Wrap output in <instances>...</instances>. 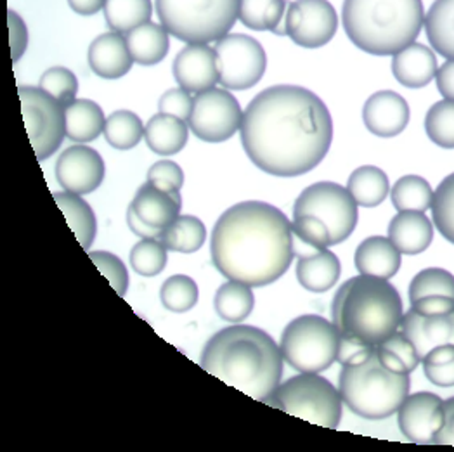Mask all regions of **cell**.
<instances>
[{
	"label": "cell",
	"instance_id": "56",
	"mask_svg": "<svg viewBox=\"0 0 454 452\" xmlns=\"http://www.w3.org/2000/svg\"><path fill=\"white\" fill-rule=\"evenodd\" d=\"M70 7L80 16H92L105 9L106 0H68Z\"/></svg>",
	"mask_w": 454,
	"mask_h": 452
},
{
	"label": "cell",
	"instance_id": "34",
	"mask_svg": "<svg viewBox=\"0 0 454 452\" xmlns=\"http://www.w3.org/2000/svg\"><path fill=\"white\" fill-rule=\"evenodd\" d=\"M152 0H106L105 18L112 32L129 34L152 21Z\"/></svg>",
	"mask_w": 454,
	"mask_h": 452
},
{
	"label": "cell",
	"instance_id": "54",
	"mask_svg": "<svg viewBox=\"0 0 454 452\" xmlns=\"http://www.w3.org/2000/svg\"><path fill=\"white\" fill-rule=\"evenodd\" d=\"M437 89L442 97L454 101V59H448L435 74Z\"/></svg>",
	"mask_w": 454,
	"mask_h": 452
},
{
	"label": "cell",
	"instance_id": "53",
	"mask_svg": "<svg viewBox=\"0 0 454 452\" xmlns=\"http://www.w3.org/2000/svg\"><path fill=\"white\" fill-rule=\"evenodd\" d=\"M442 411H444V425L435 433L434 444L454 446V397L442 401Z\"/></svg>",
	"mask_w": 454,
	"mask_h": 452
},
{
	"label": "cell",
	"instance_id": "20",
	"mask_svg": "<svg viewBox=\"0 0 454 452\" xmlns=\"http://www.w3.org/2000/svg\"><path fill=\"white\" fill-rule=\"evenodd\" d=\"M130 208L146 224L165 230L181 217L183 199L179 191H165L146 183L137 189Z\"/></svg>",
	"mask_w": 454,
	"mask_h": 452
},
{
	"label": "cell",
	"instance_id": "39",
	"mask_svg": "<svg viewBox=\"0 0 454 452\" xmlns=\"http://www.w3.org/2000/svg\"><path fill=\"white\" fill-rule=\"evenodd\" d=\"M425 132L434 144L454 150V101H439L427 112Z\"/></svg>",
	"mask_w": 454,
	"mask_h": 452
},
{
	"label": "cell",
	"instance_id": "15",
	"mask_svg": "<svg viewBox=\"0 0 454 452\" xmlns=\"http://www.w3.org/2000/svg\"><path fill=\"white\" fill-rule=\"evenodd\" d=\"M105 160L101 154L85 144L70 146L56 161V181L65 191L89 194L105 181Z\"/></svg>",
	"mask_w": 454,
	"mask_h": 452
},
{
	"label": "cell",
	"instance_id": "50",
	"mask_svg": "<svg viewBox=\"0 0 454 452\" xmlns=\"http://www.w3.org/2000/svg\"><path fill=\"white\" fill-rule=\"evenodd\" d=\"M192 105H194V97L191 96V92L183 87H177V89L167 90L160 97L158 110H160V113L172 114V116H177V118L188 121L191 112H192Z\"/></svg>",
	"mask_w": 454,
	"mask_h": 452
},
{
	"label": "cell",
	"instance_id": "19",
	"mask_svg": "<svg viewBox=\"0 0 454 452\" xmlns=\"http://www.w3.org/2000/svg\"><path fill=\"white\" fill-rule=\"evenodd\" d=\"M399 330L413 341L423 359L439 345H454V312L444 316H423L410 308L403 316Z\"/></svg>",
	"mask_w": 454,
	"mask_h": 452
},
{
	"label": "cell",
	"instance_id": "51",
	"mask_svg": "<svg viewBox=\"0 0 454 452\" xmlns=\"http://www.w3.org/2000/svg\"><path fill=\"white\" fill-rule=\"evenodd\" d=\"M7 23H9V35H11V56H12V61L18 63L25 56L28 47V28L23 18L11 9L7 12Z\"/></svg>",
	"mask_w": 454,
	"mask_h": 452
},
{
	"label": "cell",
	"instance_id": "6",
	"mask_svg": "<svg viewBox=\"0 0 454 452\" xmlns=\"http://www.w3.org/2000/svg\"><path fill=\"white\" fill-rule=\"evenodd\" d=\"M410 373H395L380 361L377 348L361 364L341 366L339 392L354 415L385 419L399 411L410 395Z\"/></svg>",
	"mask_w": 454,
	"mask_h": 452
},
{
	"label": "cell",
	"instance_id": "35",
	"mask_svg": "<svg viewBox=\"0 0 454 452\" xmlns=\"http://www.w3.org/2000/svg\"><path fill=\"white\" fill-rule=\"evenodd\" d=\"M380 361L395 373H413L421 362L417 347L401 330L394 331L377 345Z\"/></svg>",
	"mask_w": 454,
	"mask_h": 452
},
{
	"label": "cell",
	"instance_id": "7",
	"mask_svg": "<svg viewBox=\"0 0 454 452\" xmlns=\"http://www.w3.org/2000/svg\"><path fill=\"white\" fill-rule=\"evenodd\" d=\"M160 25L186 43L226 37L238 21L239 0H154Z\"/></svg>",
	"mask_w": 454,
	"mask_h": 452
},
{
	"label": "cell",
	"instance_id": "12",
	"mask_svg": "<svg viewBox=\"0 0 454 452\" xmlns=\"http://www.w3.org/2000/svg\"><path fill=\"white\" fill-rule=\"evenodd\" d=\"M221 83L231 90L255 87L265 74L267 56L261 42L243 34H227L215 42Z\"/></svg>",
	"mask_w": 454,
	"mask_h": 452
},
{
	"label": "cell",
	"instance_id": "13",
	"mask_svg": "<svg viewBox=\"0 0 454 452\" xmlns=\"http://www.w3.org/2000/svg\"><path fill=\"white\" fill-rule=\"evenodd\" d=\"M243 121L238 99L226 89H210L194 96V105L188 125L190 130L205 143L229 141Z\"/></svg>",
	"mask_w": 454,
	"mask_h": 452
},
{
	"label": "cell",
	"instance_id": "52",
	"mask_svg": "<svg viewBox=\"0 0 454 452\" xmlns=\"http://www.w3.org/2000/svg\"><path fill=\"white\" fill-rule=\"evenodd\" d=\"M411 308L423 316H444L454 312V299L444 295H428L413 301Z\"/></svg>",
	"mask_w": 454,
	"mask_h": 452
},
{
	"label": "cell",
	"instance_id": "27",
	"mask_svg": "<svg viewBox=\"0 0 454 452\" xmlns=\"http://www.w3.org/2000/svg\"><path fill=\"white\" fill-rule=\"evenodd\" d=\"M168 35L170 34L161 25L148 21L125 34V38L134 61L141 66H153L163 61L168 54Z\"/></svg>",
	"mask_w": 454,
	"mask_h": 452
},
{
	"label": "cell",
	"instance_id": "29",
	"mask_svg": "<svg viewBox=\"0 0 454 452\" xmlns=\"http://www.w3.org/2000/svg\"><path fill=\"white\" fill-rule=\"evenodd\" d=\"M423 27L434 51L454 59V0H435L425 14Z\"/></svg>",
	"mask_w": 454,
	"mask_h": 452
},
{
	"label": "cell",
	"instance_id": "41",
	"mask_svg": "<svg viewBox=\"0 0 454 452\" xmlns=\"http://www.w3.org/2000/svg\"><path fill=\"white\" fill-rule=\"evenodd\" d=\"M432 222L450 243L454 245V172L434 191L432 198Z\"/></svg>",
	"mask_w": 454,
	"mask_h": 452
},
{
	"label": "cell",
	"instance_id": "31",
	"mask_svg": "<svg viewBox=\"0 0 454 452\" xmlns=\"http://www.w3.org/2000/svg\"><path fill=\"white\" fill-rule=\"evenodd\" d=\"M347 189L359 207L375 208L390 194V184L387 174L375 167L364 165L356 168L347 183Z\"/></svg>",
	"mask_w": 454,
	"mask_h": 452
},
{
	"label": "cell",
	"instance_id": "37",
	"mask_svg": "<svg viewBox=\"0 0 454 452\" xmlns=\"http://www.w3.org/2000/svg\"><path fill=\"white\" fill-rule=\"evenodd\" d=\"M103 134L114 150L129 151L145 139V125L137 114L129 110H118L106 118Z\"/></svg>",
	"mask_w": 454,
	"mask_h": 452
},
{
	"label": "cell",
	"instance_id": "8",
	"mask_svg": "<svg viewBox=\"0 0 454 452\" xmlns=\"http://www.w3.org/2000/svg\"><path fill=\"white\" fill-rule=\"evenodd\" d=\"M265 404L330 430L339 428L343 408L339 388L319 373H301L279 383Z\"/></svg>",
	"mask_w": 454,
	"mask_h": 452
},
{
	"label": "cell",
	"instance_id": "16",
	"mask_svg": "<svg viewBox=\"0 0 454 452\" xmlns=\"http://www.w3.org/2000/svg\"><path fill=\"white\" fill-rule=\"evenodd\" d=\"M397 413L403 435L415 444H434L435 433L444 425L442 399L432 392L408 395Z\"/></svg>",
	"mask_w": 454,
	"mask_h": 452
},
{
	"label": "cell",
	"instance_id": "42",
	"mask_svg": "<svg viewBox=\"0 0 454 452\" xmlns=\"http://www.w3.org/2000/svg\"><path fill=\"white\" fill-rule=\"evenodd\" d=\"M160 300L170 312H188L198 301V286L190 276L176 274L163 283Z\"/></svg>",
	"mask_w": 454,
	"mask_h": 452
},
{
	"label": "cell",
	"instance_id": "47",
	"mask_svg": "<svg viewBox=\"0 0 454 452\" xmlns=\"http://www.w3.org/2000/svg\"><path fill=\"white\" fill-rule=\"evenodd\" d=\"M292 230L295 236H299L303 241L321 250H326L332 246V236L328 227L316 217H310V215L295 217L292 222Z\"/></svg>",
	"mask_w": 454,
	"mask_h": 452
},
{
	"label": "cell",
	"instance_id": "55",
	"mask_svg": "<svg viewBox=\"0 0 454 452\" xmlns=\"http://www.w3.org/2000/svg\"><path fill=\"white\" fill-rule=\"evenodd\" d=\"M127 224L130 227V230L136 234V236H139V238H143V239H160L161 238V234H163V230H158V229H154V227L150 226V224H146L145 221H141L139 217H137V214L129 207V210H127Z\"/></svg>",
	"mask_w": 454,
	"mask_h": 452
},
{
	"label": "cell",
	"instance_id": "43",
	"mask_svg": "<svg viewBox=\"0 0 454 452\" xmlns=\"http://www.w3.org/2000/svg\"><path fill=\"white\" fill-rule=\"evenodd\" d=\"M168 248L161 239H141L130 252V265L143 277H154L167 267Z\"/></svg>",
	"mask_w": 454,
	"mask_h": 452
},
{
	"label": "cell",
	"instance_id": "10",
	"mask_svg": "<svg viewBox=\"0 0 454 452\" xmlns=\"http://www.w3.org/2000/svg\"><path fill=\"white\" fill-rule=\"evenodd\" d=\"M357 201L352 198L348 189L337 183H316L303 189L294 205V219L310 215L326 224L332 246L352 236L359 222Z\"/></svg>",
	"mask_w": 454,
	"mask_h": 452
},
{
	"label": "cell",
	"instance_id": "23",
	"mask_svg": "<svg viewBox=\"0 0 454 452\" xmlns=\"http://www.w3.org/2000/svg\"><path fill=\"white\" fill-rule=\"evenodd\" d=\"M401 252L395 248V245L385 238V236H372L366 238L356 250L354 264L359 274L363 276H373L380 279H390L394 277L401 264Z\"/></svg>",
	"mask_w": 454,
	"mask_h": 452
},
{
	"label": "cell",
	"instance_id": "2",
	"mask_svg": "<svg viewBox=\"0 0 454 452\" xmlns=\"http://www.w3.org/2000/svg\"><path fill=\"white\" fill-rule=\"evenodd\" d=\"M212 261L229 281L267 286L286 274L294 261L288 217L264 201L238 203L214 226Z\"/></svg>",
	"mask_w": 454,
	"mask_h": 452
},
{
	"label": "cell",
	"instance_id": "46",
	"mask_svg": "<svg viewBox=\"0 0 454 452\" xmlns=\"http://www.w3.org/2000/svg\"><path fill=\"white\" fill-rule=\"evenodd\" d=\"M90 261L99 269V272L108 279L118 295H125L129 288V272L125 264L110 252H89Z\"/></svg>",
	"mask_w": 454,
	"mask_h": 452
},
{
	"label": "cell",
	"instance_id": "21",
	"mask_svg": "<svg viewBox=\"0 0 454 452\" xmlns=\"http://www.w3.org/2000/svg\"><path fill=\"white\" fill-rule=\"evenodd\" d=\"M89 66L101 78L116 80L127 75L136 63L123 34L110 32L96 38L89 47Z\"/></svg>",
	"mask_w": 454,
	"mask_h": 452
},
{
	"label": "cell",
	"instance_id": "11",
	"mask_svg": "<svg viewBox=\"0 0 454 452\" xmlns=\"http://www.w3.org/2000/svg\"><path fill=\"white\" fill-rule=\"evenodd\" d=\"M23 118L38 161L51 158L67 137V106L40 87H18Z\"/></svg>",
	"mask_w": 454,
	"mask_h": 452
},
{
	"label": "cell",
	"instance_id": "45",
	"mask_svg": "<svg viewBox=\"0 0 454 452\" xmlns=\"http://www.w3.org/2000/svg\"><path fill=\"white\" fill-rule=\"evenodd\" d=\"M38 87L45 90L49 96H52L54 99H58L63 106H68L76 99L78 78L68 68L54 66L40 76Z\"/></svg>",
	"mask_w": 454,
	"mask_h": 452
},
{
	"label": "cell",
	"instance_id": "24",
	"mask_svg": "<svg viewBox=\"0 0 454 452\" xmlns=\"http://www.w3.org/2000/svg\"><path fill=\"white\" fill-rule=\"evenodd\" d=\"M388 239L404 255L423 253L434 239V224L425 212H399L388 224Z\"/></svg>",
	"mask_w": 454,
	"mask_h": 452
},
{
	"label": "cell",
	"instance_id": "44",
	"mask_svg": "<svg viewBox=\"0 0 454 452\" xmlns=\"http://www.w3.org/2000/svg\"><path fill=\"white\" fill-rule=\"evenodd\" d=\"M423 373L437 386H454V345H439L423 359Z\"/></svg>",
	"mask_w": 454,
	"mask_h": 452
},
{
	"label": "cell",
	"instance_id": "22",
	"mask_svg": "<svg viewBox=\"0 0 454 452\" xmlns=\"http://www.w3.org/2000/svg\"><path fill=\"white\" fill-rule=\"evenodd\" d=\"M437 58L432 49L413 42L406 49L394 54L392 74L408 89H421L428 85L437 74Z\"/></svg>",
	"mask_w": 454,
	"mask_h": 452
},
{
	"label": "cell",
	"instance_id": "49",
	"mask_svg": "<svg viewBox=\"0 0 454 452\" xmlns=\"http://www.w3.org/2000/svg\"><path fill=\"white\" fill-rule=\"evenodd\" d=\"M377 345L366 341V339H357L354 335H341L340 345H339V354L337 361L341 366H354L364 362L373 352Z\"/></svg>",
	"mask_w": 454,
	"mask_h": 452
},
{
	"label": "cell",
	"instance_id": "4",
	"mask_svg": "<svg viewBox=\"0 0 454 452\" xmlns=\"http://www.w3.org/2000/svg\"><path fill=\"white\" fill-rule=\"evenodd\" d=\"M425 21L421 0H343L348 40L372 56H394L417 40Z\"/></svg>",
	"mask_w": 454,
	"mask_h": 452
},
{
	"label": "cell",
	"instance_id": "17",
	"mask_svg": "<svg viewBox=\"0 0 454 452\" xmlns=\"http://www.w3.org/2000/svg\"><path fill=\"white\" fill-rule=\"evenodd\" d=\"M174 78L179 87L200 94L221 83L217 52L208 43H188L174 59Z\"/></svg>",
	"mask_w": 454,
	"mask_h": 452
},
{
	"label": "cell",
	"instance_id": "28",
	"mask_svg": "<svg viewBox=\"0 0 454 452\" xmlns=\"http://www.w3.org/2000/svg\"><path fill=\"white\" fill-rule=\"evenodd\" d=\"M106 125L101 106L90 99H75L67 106V137L78 144L96 141Z\"/></svg>",
	"mask_w": 454,
	"mask_h": 452
},
{
	"label": "cell",
	"instance_id": "30",
	"mask_svg": "<svg viewBox=\"0 0 454 452\" xmlns=\"http://www.w3.org/2000/svg\"><path fill=\"white\" fill-rule=\"evenodd\" d=\"M54 199L61 208V212L65 214L67 222L74 230L80 245L85 250H90L98 232V221L90 205L80 194L70 192V191L54 192Z\"/></svg>",
	"mask_w": 454,
	"mask_h": 452
},
{
	"label": "cell",
	"instance_id": "5",
	"mask_svg": "<svg viewBox=\"0 0 454 452\" xmlns=\"http://www.w3.org/2000/svg\"><path fill=\"white\" fill-rule=\"evenodd\" d=\"M403 299L388 279L359 276L339 288L332 319L341 335H354L379 345L399 330L403 321Z\"/></svg>",
	"mask_w": 454,
	"mask_h": 452
},
{
	"label": "cell",
	"instance_id": "36",
	"mask_svg": "<svg viewBox=\"0 0 454 452\" xmlns=\"http://www.w3.org/2000/svg\"><path fill=\"white\" fill-rule=\"evenodd\" d=\"M160 239L168 252L194 253L205 245L207 227L198 217L181 215L172 226L163 230Z\"/></svg>",
	"mask_w": 454,
	"mask_h": 452
},
{
	"label": "cell",
	"instance_id": "38",
	"mask_svg": "<svg viewBox=\"0 0 454 452\" xmlns=\"http://www.w3.org/2000/svg\"><path fill=\"white\" fill-rule=\"evenodd\" d=\"M434 189L419 175H404L390 189L392 205L399 210L427 212L432 205Z\"/></svg>",
	"mask_w": 454,
	"mask_h": 452
},
{
	"label": "cell",
	"instance_id": "18",
	"mask_svg": "<svg viewBox=\"0 0 454 452\" xmlns=\"http://www.w3.org/2000/svg\"><path fill=\"white\" fill-rule=\"evenodd\" d=\"M366 129L381 139L399 136L410 123V105L394 90L375 92L363 108Z\"/></svg>",
	"mask_w": 454,
	"mask_h": 452
},
{
	"label": "cell",
	"instance_id": "32",
	"mask_svg": "<svg viewBox=\"0 0 454 452\" xmlns=\"http://www.w3.org/2000/svg\"><path fill=\"white\" fill-rule=\"evenodd\" d=\"M286 0H239L238 19L250 30L272 32L285 25Z\"/></svg>",
	"mask_w": 454,
	"mask_h": 452
},
{
	"label": "cell",
	"instance_id": "14",
	"mask_svg": "<svg viewBox=\"0 0 454 452\" xmlns=\"http://www.w3.org/2000/svg\"><path fill=\"white\" fill-rule=\"evenodd\" d=\"M286 35L305 49L332 42L339 30V14L328 0H294L285 14Z\"/></svg>",
	"mask_w": 454,
	"mask_h": 452
},
{
	"label": "cell",
	"instance_id": "3",
	"mask_svg": "<svg viewBox=\"0 0 454 452\" xmlns=\"http://www.w3.org/2000/svg\"><path fill=\"white\" fill-rule=\"evenodd\" d=\"M283 354L264 330L255 326H229L203 347L200 366L248 397L265 402L283 377Z\"/></svg>",
	"mask_w": 454,
	"mask_h": 452
},
{
	"label": "cell",
	"instance_id": "33",
	"mask_svg": "<svg viewBox=\"0 0 454 452\" xmlns=\"http://www.w3.org/2000/svg\"><path fill=\"white\" fill-rule=\"evenodd\" d=\"M214 305L223 321L238 324L252 314L255 297L252 286L239 281H227L217 290Z\"/></svg>",
	"mask_w": 454,
	"mask_h": 452
},
{
	"label": "cell",
	"instance_id": "40",
	"mask_svg": "<svg viewBox=\"0 0 454 452\" xmlns=\"http://www.w3.org/2000/svg\"><path fill=\"white\" fill-rule=\"evenodd\" d=\"M428 295H444L454 299V274L441 267L419 270L410 284V301L413 303Z\"/></svg>",
	"mask_w": 454,
	"mask_h": 452
},
{
	"label": "cell",
	"instance_id": "48",
	"mask_svg": "<svg viewBox=\"0 0 454 452\" xmlns=\"http://www.w3.org/2000/svg\"><path fill=\"white\" fill-rule=\"evenodd\" d=\"M148 183L165 191H181L184 186V172L176 161L161 160L148 170Z\"/></svg>",
	"mask_w": 454,
	"mask_h": 452
},
{
	"label": "cell",
	"instance_id": "1",
	"mask_svg": "<svg viewBox=\"0 0 454 452\" xmlns=\"http://www.w3.org/2000/svg\"><path fill=\"white\" fill-rule=\"evenodd\" d=\"M239 134L243 150L257 168L274 177H299L328 154L333 120L312 90L274 85L250 101Z\"/></svg>",
	"mask_w": 454,
	"mask_h": 452
},
{
	"label": "cell",
	"instance_id": "26",
	"mask_svg": "<svg viewBox=\"0 0 454 452\" xmlns=\"http://www.w3.org/2000/svg\"><path fill=\"white\" fill-rule=\"evenodd\" d=\"M341 265L332 250L317 252L310 257L299 259L297 279L307 292L325 293L333 288L340 277Z\"/></svg>",
	"mask_w": 454,
	"mask_h": 452
},
{
	"label": "cell",
	"instance_id": "25",
	"mask_svg": "<svg viewBox=\"0 0 454 452\" xmlns=\"http://www.w3.org/2000/svg\"><path fill=\"white\" fill-rule=\"evenodd\" d=\"M188 121L172 114H154L145 125V141L148 148L160 156H172L181 152L188 144Z\"/></svg>",
	"mask_w": 454,
	"mask_h": 452
},
{
	"label": "cell",
	"instance_id": "9",
	"mask_svg": "<svg viewBox=\"0 0 454 452\" xmlns=\"http://www.w3.org/2000/svg\"><path fill=\"white\" fill-rule=\"evenodd\" d=\"M340 331L328 319L305 314L294 319L281 335L285 362L299 373H321L328 370L339 354Z\"/></svg>",
	"mask_w": 454,
	"mask_h": 452
}]
</instances>
